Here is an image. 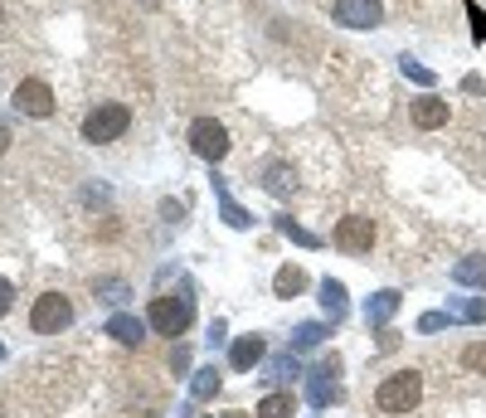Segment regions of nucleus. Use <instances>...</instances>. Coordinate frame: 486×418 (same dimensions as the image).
Listing matches in <instances>:
<instances>
[{
    "label": "nucleus",
    "mask_w": 486,
    "mask_h": 418,
    "mask_svg": "<svg viewBox=\"0 0 486 418\" xmlns=\"http://www.w3.org/2000/svg\"><path fill=\"white\" fill-rule=\"evenodd\" d=\"M419 399H423V375L419 369H399V375H389L384 385L375 389V404L384 414H409Z\"/></svg>",
    "instance_id": "obj_1"
},
{
    "label": "nucleus",
    "mask_w": 486,
    "mask_h": 418,
    "mask_svg": "<svg viewBox=\"0 0 486 418\" xmlns=\"http://www.w3.org/2000/svg\"><path fill=\"white\" fill-rule=\"evenodd\" d=\"M127 127H132V112H127L122 102H102V107H93V112H88L83 137H88L93 147H108V141H117Z\"/></svg>",
    "instance_id": "obj_2"
},
{
    "label": "nucleus",
    "mask_w": 486,
    "mask_h": 418,
    "mask_svg": "<svg viewBox=\"0 0 486 418\" xmlns=\"http://www.w3.org/2000/svg\"><path fill=\"white\" fill-rule=\"evenodd\" d=\"M30 326L40 331V336H58V331H68V326H74V302L58 297V292H44L40 302H34V312H30Z\"/></svg>",
    "instance_id": "obj_3"
},
{
    "label": "nucleus",
    "mask_w": 486,
    "mask_h": 418,
    "mask_svg": "<svg viewBox=\"0 0 486 418\" xmlns=\"http://www.w3.org/2000/svg\"><path fill=\"white\" fill-rule=\"evenodd\" d=\"M336 399H340V360L326 355V360H316L306 369V404L326 409V404H336Z\"/></svg>",
    "instance_id": "obj_4"
},
{
    "label": "nucleus",
    "mask_w": 486,
    "mask_h": 418,
    "mask_svg": "<svg viewBox=\"0 0 486 418\" xmlns=\"http://www.w3.org/2000/svg\"><path fill=\"white\" fill-rule=\"evenodd\" d=\"M146 326L161 331V336H185L190 326V297H156L146 307Z\"/></svg>",
    "instance_id": "obj_5"
},
{
    "label": "nucleus",
    "mask_w": 486,
    "mask_h": 418,
    "mask_svg": "<svg viewBox=\"0 0 486 418\" xmlns=\"http://www.w3.org/2000/svg\"><path fill=\"white\" fill-rule=\"evenodd\" d=\"M190 147H195V156H205L209 165L229 156V131H224L215 117H199L195 127H190Z\"/></svg>",
    "instance_id": "obj_6"
},
{
    "label": "nucleus",
    "mask_w": 486,
    "mask_h": 418,
    "mask_svg": "<svg viewBox=\"0 0 486 418\" xmlns=\"http://www.w3.org/2000/svg\"><path fill=\"white\" fill-rule=\"evenodd\" d=\"M370 244H375L370 214H346V219L336 224V248H340V253H365Z\"/></svg>",
    "instance_id": "obj_7"
},
{
    "label": "nucleus",
    "mask_w": 486,
    "mask_h": 418,
    "mask_svg": "<svg viewBox=\"0 0 486 418\" xmlns=\"http://www.w3.org/2000/svg\"><path fill=\"white\" fill-rule=\"evenodd\" d=\"M15 107H20L25 117H49V112H54V88H49L44 78H20Z\"/></svg>",
    "instance_id": "obj_8"
},
{
    "label": "nucleus",
    "mask_w": 486,
    "mask_h": 418,
    "mask_svg": "<svg viewBox=\"0 0 486 418\" xmlns=\"http://www.w3.org/2000/svg\"><path fill=\"white\" fill-rule=\"evenodd\" d=\"M336 20L346 30H375L379 25V0H336Z\"/></svg>",
    "instance_id": "obj_9"
},
{
    "label": "nucleus",
    "mask_w": 486,
    "mask_h": 418,
    "mask_svg": "<svg viewBox=\"0 0 486 418\" xmlns=\"http://www.w3.org/2000/svg\"><path fill=\"white\" fill-rule=\"evenodd\" d=\"M263 355H268L263 336H239V341H229V365H234V369H243V375L263 365Z\"/></svg>",
    "instance_id": "obj_10"
},
{
    "label": "nucleus",
    "mask_w": 486,
    "mask_h": 418,
    "mask_svg": "<svg viewBox=\"0 0 486 418\" xmlns=\"http://www.w3.org/2000/svg\"><path fill=\"white\" fill-rule=\"evenodd\" d=\"M108 336L117 345H137V351H141V341H146V321H137L132 312H112L108 316Z\"/></svg>",
    "instance_id": "obj_11"
},
{
    "label": "nucleus",
    "mask_w": 486,
    "mask_h": 418,
    "mask_svg": "<svg viewBox=\"0 0 486 418\" xmlns=\"http://www.w3.org/2000/svg\"><path fill=\"white\" fill-rule=\"evenodd\" d=\"M409 122L419 127V131H437V127H447V102L443 98H419L409 107Z\"/></svg>",
    "instance_id": "obj_12"
},
{
    "label": "nucleus",
    "mask_w": 486,
    "mask_h": 418,
    "mask_svg": "<svg viewBox=\"0 0 486 418\" xmlns=\"http://www.w3.org/2000/svg\"><path fill=\"white\" fill-rule=\"evenodd\" d=\"M453 282H457V288H486V253L462 258L453 268Z\"/></svg>",
    "instance_id": "obj_13"
},
{
    "label": "nucleus",
    "mask_w": 486,
    "mask_h": 418,
    "mask_svg": "<svg viewBox=\"0 0 486 418\" xmlns=\"http://www.w3.org/2000/svg\"><path fill=\"white\" fill-rule=\"evenodd\" d=\"M219 389H224V379H219V369H215V365H205L195 379H190V399H195V404L219 399Z\"/></svg>",
    "instance_id": "obj_14"
},
{
    "label": "nucleus",
    "mask_w": 486,
    "mask_h": 418,
    "mask_svg": "<svg viewBox=\"0 0 486 418\" xmlns=\"http://www.w3.org/2000/svg\"><path fill=\"white\" fill-rule=\"evenodd\" d=\"M263 185L272 190L278 200H287L292 190H297V175H292V165H282V161H272L268 171H263Z\"/></svg>",
    "instance_id": "obj_15"
},
{
    "label": "nucleus",
    "mask_w": 486,
    "mask_h": 418,
    "mask_svg": "<svg viewBox=\"0 0 486 418\" xmlns=\"http://www.w3.org/2000/svg\"><path fill=\"white\" fill-rule=\"evenodd\" d=\"M322 307H326V316H331V321H340V316L350 312V302H346V288H340L336 278H326V282H322Z\"/></svg>",
    "instance_id": "obj_16"
},
{
    "label": "nucleus",
    "mask_w": 486,
    "mask_h": 418,
    "mask_svg": "<svg viewBox=\"0 0 486 418\" xmlns=\"http://www.w3.org/2000/svg\"><path fill=\"white\" fill-rule=\"evenodd\" d=\"M272 292H278V297H302V292H306V272L292 268V262H287V268H278V282H272Z\"/></svg>",
    "instance_id": "obj_17"
},
{
    "label": "nucleus",
    "mask_w": 486,
    "mask_h": 418,
    "mask_svg": "<svg viewBox=\"0 0 486 418\" xmlns=\"http://www.w3.org/2000/svg\"><path fill=\"white\" fill-rule=\"evenodd\" d=\"M331 336V326H322V321H302L297 331H292V351H312V345H322Z\"/></svg>",
    "instance_id": "obj_18"
},
{
    "label": "nucleus",
    "mask_w": 486,
    "mask_h": 418,
    "mask_svg": "<svg viewBox=\"0 0 486 418\" xmlns=\"http://www.w3.org/2000/svg\"><path fill=\"white\" fill-rule=\"evenodd\" d=\"M394 312H399V292H379V297H370V302H365V316H370L375 326H384Z\"/></svg>",
    "instance_id": "obj_19"
},
{
    "label": "nucleus",
    "mask_w": 486,
    "mask_h": 418,
    "mask_svg": "<svg viewBox=\"0 0 486 418\" xmlns=\"http://www.w3.org/2000/svg\"><path fill=\"white\" fill-rule=\"evenodd\" d=\"M215 190H219V214H224V224H229V229H248V214L234 205V195L229 190H224L219 181H215Z\"/></svg>",
    "instance_id": "obj_20"
},
{
    "label": "nucleus",
    "mask_w": 486,
    "mask_h": 418,
    "mask_svg": "<svg viewBox=\"0 0 486 418\" xmlns=\"http://www.w3.org/2000/svg\"><path fill=\"white\" fill-rule=\"evenodd\" d=\"M258 418H292V394L272 389L263 404H258Z\"/></svg>",
    "instance_id": "obj_21"
},
{
    "label": "nucleus",
    "mask_w": 486,
    "mask_h": 418,
    "mask_svg": "<svg viewBox=\"0 0 486 418\" xmlns=\"http://www.w3.org/2000/svg\"><path fill=\"white\" fill-rule=\"evenodd\" d=\"M93 292H98V297H102V302H108V307H127V297H132V288H127L122 278H108V282H98V288H93Z\"/></svg>",
    "instance_id": "obj_22"
},
{
    "label": "nucleus",
    "mask_w": 486,
    "mask_h": 418,
    "mask_svg": "<svg viewBox=\"0 0 486 418\" xmlns=\"http://www.w3.org/2000/svg\"><path fill=\"white\" fill-rule=\"evenodd\" d=\"M462 365L477 369V375H486V345H482V341H477V345H467V351H462Z\"/></svg>",
    "instance_id": "obj_23"
},
{
    "label": "nucleus",
    "mask_w": 486,
    "mask_h": 418,
    "mask_svg": "<svg viewBox=\"0 0 486 418\" xmlns=\"http://www.w3.org/2000/svg\"><path fill=\"white\" fill-rule=\"evenodd\" d=\"M278 229H282V234H287V238H297V244H302V248H316V238H312V234H306V229H302V224H292V219H278Z\"/></svg>",
    "instance_id": "obj_24"
},
{
    "label": "nucleus",
    "mask_w": 486,
    "mask_h": 418,
    "mask_svg": "<svg viewBox=\"0 0 486 418\" xmlns=\"http://www.w3.org/2000/svg\"><path fill=\"white\" fill-rule=\"evenodd\" d=\"M287 375H297V360H292V351L282 355V360H272V365H268V379H287Z\"/></svg>",
    "instance_id": "obj_25"
},
{
    "label": "nucleus",
    "mask_w": 486,
    "mask_h": 418,
    "mask_svg": "<svg viewBox=\"0 0 486 418\" xmlns=\"http://www.w3.org/2000/svg\"><path fill=\"white\" fill-rule=\"evenodd\" d=\"M404 74H409V78H419V83H433V74H429L423 64H413V58H404Z\"/></svg>",
    "instance_id": "obj_26"
},
{
    "label": "nucleus",
    "mask_w": 486,
    "mask_h": 418,
    "mask_svg": "<svg viewBox=\"0 0 486 418\" xmlns=\"http://www.w3.org/2000/svg\"><path fill=\"white\" fill-rule=\"evenodd\" d=\"M185 369H190V351H185V345H181V351L171 355V375H185Z\"/></svg>",
    "instance_id": "obj_27"
},
{
    "label": "nucleus",
    "mask_w": 486,
    "mask_h": 418,
    "mask_svg": "<svg viewBox=\"0 0 486 418\" xmlns=\"http://www.w3.org/2000/svg\"><path fill=\"white\" fill-rule=\"evenodd\" d=\"M10 302H15V288H10V282H5V278H0V316H5V312H10Z\"/></svg>",
    "instance_id": "obj_28"
},
{
    "label": "nucleus",
    "mask_w": 486,
    "mask_h": 418,
    "mask_svg": "<svg viewBox=\"0 0 486 418\" xmlns=\"http://www.w3.org/2000/svg\"><path fill=\"white\" fill-rule=\"evenodd\" d=\"M443 326H447V316H437V312H429L419 321V331H443Z\"/></svg>",
    "instance_id": "obj_29"
},
{
    "label": "nucleus",
    "mask_w": 486,
    "mask_h": 418,
    "mask_svg": "<svg viewBox=\"0 0 486 418\" xmlns=\"http://www.w3.org/2000/svg\"><path fill=\"white\" fill-rule=\"evenodd\" d=\"M209 345H229V331H224V321H215V326H209Z\"/></svg>",
    "instance_id": "obj_30"
},
{
    "label": "nucleus",
    "mask_w": 486,
    "mask_h": 418,
    "mask_svg": "<svg viewBox=\"0 0 486 418\" xmlns=\"http://www.w3.org/2000/svg\"><path fill=\"white\" fill-rule=\"evenodd\" d=\"M462 312H467L472 321H486V302H467V307H462Z\"/></svg>",
    "instance_id": "obj_31"
},
{
    "label": "nucleus",
    "mask_w": 486,
    "mask_h": 418,
    "mask_svg": "<svg viewBox=\"0 0 486 418\" xmlns=\"http://www.w3.org/2000/svg\"><path fill=\"white\" fill-rule=\"evenodd\" d=\"M5 147H10V131H5V127H0V151H5Z\"/></svg>",
    "instance_id": "obj_32"
},
{
    "label": "nucleus",
    "mask_w": 486,
    "mask_h": 418,
    "mask_svg": "<svg viewBox=\"0 0 486 418\" xmlns=\"http://www.w3.org/2000/svg\"><path fill=\"white\" fill-rule=\"evenodd\" d=\"M229 418H243V414H229Z\"/></svg>",
    "instance_id": "obj_33"
},
{
    "label": "nucleus",
    "mask_w": 486,
    "mask_h": 418,
    "mask_svg": "<svg viewBox=\"0 0 486 418\" xmlns=\"http://www.w3.org/2000/svg\"><path fill=\"white\" fill-rule=\"evenodd\" d=\"M0 355H5V345H0Z\"/></svg>",
    "instance_id": "obj_34"
}]
</instances>
